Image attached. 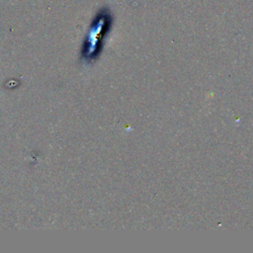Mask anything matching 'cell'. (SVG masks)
I'll list each match as a JSON object with an SVG mask.
<instances>
[{
	"label": "cell",
	"mask_w": 253,
	"mask_h": 253,
	"mask_svg": "<svg viewBox=\"0 0 253 253\" xmlns=\"http://www.w3.org/2000/svg\"><path fill=\"white\" fill-rule=\"evenodd\" d=\"M110 16L107 11H102L98 13L97 17L94 19L84 44V57L87 60H92L100 52L102 42L112 22Z\"/></svg>",
	"instance_id": "obj_1"
}]
</instances>
